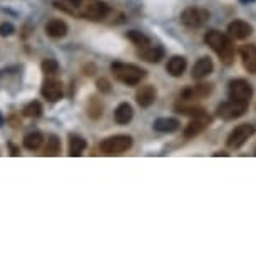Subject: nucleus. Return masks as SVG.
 Wrapping results in <instances>:
<instances>
[{"instance_id":"nucleus-33","label":"nucleus","mask_w":256,"mask_h":256,"mask_svg":"<svg viewBox=\"0 0 256 256\" xmlns=\"http://www.w3.org/2000/svg\"><path fill=\"white\" fill-rule=\"evenodd\" d=\"M241 3H253V2H256V0H240Z\"/></svg>"},{"instance_id":"nucleus-4","label":"nucleus","mask_w":256,"mask_h":256,"mask_svg":"<svg viewBox=\"0 0 256 256\" xmlns=\"http://www.w3.org/2000/svg\"><path fill=\"white\" fill-rule=\"evenodd\" d=\"M133 146V137L127 134H118V136L107 137L101 142V152L105 156H119L126 152Z\"/></svg>"},{"instance_id":"nucleus-28","label":"nucleus","mask_w":256,"mask_h":256,"mask_svg":"<svg viewBox=\"0 0 256 256\" xmlns=\"http://www.w3.org/2000/svg\"><path fill=\"white\" fill-rule=\"evenodd\" d=\"M87 112H89V116L92 119H97L102 116V104L99 101H96V99H92L89 104V107H87Z\"/></svg>"},{"instance_id":"nucleus-31","label":"nucleus","mask_w":256,"mask_h":256,"mask_svg":"<svg viewBox=\"0 0 256 256\" xmlns=\"http://www.w3.org/2000/svg\"><path fill=\"white\" fill-rule=\"evenodd\" d=\"M10 149H12V154H14V156H19V149H17L15 146L10 144Z\"/></svg>"},{"instance_id":"nucleus-24","label":"nucleus","mask_w":256,"mask_h":256,"mask_svg":"<svg viewBox=\"0 0 256 256\" xmlns=\"http://www.w3.org/2000/svg\"><path fill=\"white\" fill-rule=\"evenodd\" d=\"M60 152V139L57 136H50L47 139V146H45V156H57Z\"/></svg>"},{"instance_id":"nucleus-29","label":"nucleus","mask_w":256,"mask_h":256,"mask_svg":"<svg viewBox=\"0 0 256 256\" xmlns=\"http://www.w3.org/2000/svg\"><path fill=\"white\" fill-rule=\"evenodd\" d=\"M14 25L9 24V22H3V24H0V34L3 35V37H7V35H12L14 34Z\"/></svg>"},{"instance_id":"nucleus-21","label":"nucleus","mask_w":256,"mask_h":256,"mask_svg":"<svg viewBox=\"0 0 256 256\" xmlns=\"http://www.w3.org/2000/svg\"><path fill=\"white\" fill-rule=\"evenodd\" d=\"M176 111L184 116H189L191 119L196 118H208L206 111L199 105H188V104H176Z\"/></svg>"},{"instance_id":"nucleus-9","label":"nucleus","mask_w":256,"mask_h":256,"mask_svg":"<svg viewBox=\"0 0 256 256\" xmlns=\"http://www.w3.org/2000/svg\"><path fill=\"white\" fill-rule=\"evenodd\" d=\"M213 92V84H196V86H189L186 87L181 92L182 101H197V99H203Z\"/></svg>"},{"instance_id":"nucleus-3","label":"nucleus","mask_w":256,"mask_h":256,"mask_svg":"<svg viewBox=\"0 0 256 256\" xmlns=\"http://www.w3.org/2000/svg\"><path fill=\"white\" fill-rule=\"evenodd\" d=\"M111 71L114 77L119 82L126 84V86H137L142 79L146 77V71L134 64H122V62H114L111 65Z\"/></svg>"},{"instance_id":"nucleus-22","label":"nucleus","mask_w":256,"mask_h":256,"mask_svg":"<svg viewBox=\"0 0 256 256\" xmlns=\"http://www.w3.org/2000/svg\"><path fill=\"white\" fill-rule=\"evenodd\" d=\"M87 148L86 139H82L80 136H71L69 141V154L71 156H80Z\"/></svg>"},{"instance_id":"nucleus-15","label":"nucleus","mask_w":256,"mask_h":256,"mask_svg":"<svg viewBox=\"0 0 256 256\" xmlns=\"http://www.w3.org/2000/svg\"><path fill=\"white\" fill-rule=\"evenodd\" d=\"M164 54L166 52H164L163 47L161 45H151V44H148V45L142 47V49L139 50V57L146 62H159L164 57Z\"/></svg>"},{"instance_id":"nucleus-18","label":"nucleus","mask_w":256,"mask_h":256,"mask_svg":"<svg viewBox=\"0 0 256 256\" xmlns=\"http://www.w3.org/2000/svg\"><path fill=\"white\" fill-rule=\"evenodd\" d=\"M186 65H188V62H186V59L182 56H173L167 60L166 69L173 77H181L186 71Z\"/></svg>"},{"instance_id":"nucleus-16","label":"nucleus","mask_w":256,"mask_h":256,"mask_svg":"<svg viewBox=\"0 0 256 256\" xmlns=\"http://www.w3.org/2000/svg\"><path fill=\"white\" fill-rule=\"evenodd\" d=\"M211 122V119H210V116L208 118H196V119H193L191 122L186 126V129H184V137H195L197 136V134H201L204 129H206V126Z\"/></svg>"},{"instance_id":"nucleus-5","label":"nucleus","mask_w":256,"mask_h":256,"mask_svg":"<svg viewBox=\"0 0 256 256\" xmlns=\"http://www.w3.org/2000/svg\"><path fill=\"white\" fill-rule=\"evenodd\" d=\"M179 20L188 29H199L201 25H204L210 20V12L206 9H201V7H188L181 12Z\"/></svg>"},{"instance_id":"nucleus-12","label":"nucleus","mask_w":256,"mask_h":256,"mask_svg":"<svg viewBox=\"0 0 256 256\" xmlns=\"http://www.w3.org/2000/svg\"><path fill=\"white\" fill-rule=\"evenodd\" d=\"M42 96L50 102H56L62 97V84L60 80L47 79L42 84Z\"/></svg>"},{"instance_id":"nucleus-2","label":"nucleus","mask_w":256,"mask_h":256,"mask_svg":"<svg viewBox=\"0 0 256 256\" xmlns=\"http://www.w3.org/2000/svg\"><path fill=\"white\" fill-rule=\"evenodd\" d=\"M204 42L214 50V54L221 59L223 64H233V60H235V42L229 35L219 30H210L204 35Z\"/></svg>"},{"instance_id":"nucleus-14","label":"nucleus","mask_w":256,"mask_h":256,"mask_svg":"<svg viewBox=\"0 0 256 256\" xmlns=\"http://www.w3.org/2000/svg\"><path fill=\"white\" fill-rule=\"evenodd\" d=\"M213 69H214V64L210 57H201V59L195 64V67H193V79L201 80V79L208 77V75L213 72Z\"/></svg>"},{"instance_id":"nucleus-17","label":"nucleus","mask_w":256,"mask_h":256,"mask_svg":"<svg viewBox=\"0 0 256 256\" xmlns=\"http://www.w3.org/2000/svg\"><path fill=\"white\" fill-rule=\"evenodd\" d=\"M45 32H47V35L52 39H62L65 34H67V24H65L64 20L52 19L50 22H47Z\"/></svg>"},{"instance_id":"nucleus-8","label":"nucleus","mask_w":256,"mask_h":256,"mask_svg":"<svg viewBox=\"0 0 256 256\" xmlns=\"http://www.w3.org/2000/svg\"><path fill=\"white\" fill-rule=\"evenodd\" d=\"M228 92H229V99H233V101L250 102V99L253 97V87L244 79H233L229 82Z\"/></svg>"},{"instance_id":"nucleus-30","label":"nucleus","mask_w":256,"mask_h":256,"mask_svg":"<svg viewBox=\"0 0 256 256\" xmlns=\"http://www.w3.org/2000/svg\"><path fill=\"white\" fill-rule=\"evenodd\" d=\"M97 89L101 90V92L109 94V92H111V84H109L107 79H99L97 80Z\"/></svg>"},{"instance_id":"nucleus-34","label":"nucleus","mask_w":256,"mask_h":256,"mask_svg":"<svg viewBox=\"0 0 256 256\" xmlns=\"http://www.w3.org/2000/svg\"><path fill=\"white\" fill-rule=\"evenodd\" d=\"M0 124H2V118H0Z\"/></svg>"},{"instance_id":"nucleus-19","label":"nucleus","mask_w":256,"mask_h":256,"mask_svg":"<svg viewBox=\"0 0 256 256\" xmlns=\"http://www.w3.org/2000/svg\"><path fill=\"white\" fill-rule=\"evenodd\" d=\"M154 129L158 133H174V131L179 129V120L174 118H159L154 120Z\"/></svg>"},{"instance_id":"nucleus-10","label":"nucleus","mask_w":256,"mask_h":256,"mask_svg":"<svg viewBox=\"0 0 256 256\" xmlns=\"http://www.w3.org/2000/svg\"><path fill=\"white\" fill-rule=\"evenodd\" d=\"M253 34V25L244 20H233L228 25V35L236 40H244Z\"/></svg>"},{"instance_id":"nucleus-32","label":"nucleus","mask_w":256,"mask_h":256,"mask_svg":"<svg viewBox=\"0 0 256 256\" xmlns=\"http://www.w3.org/2000/svg\"><path fill=\"white\" fill-rule=\"evenodd\" d=\"M214 158H218V156H228V152H214Z\"/></svg>"},{"instance_id":"nucleus-26","label":"nucleus","mask_w":256,"mask_h":256,"mask_svg":"<svg viewBox=\"0 0 256 256\" xmlns=\"http://www.w3.org/2000/svg\"><path fill=\"white\" fill-rule=\"evenodd\" d=\"M24 114L27 116V118H39V116L42 114V104L37 101L29 102L24 107Z\"/></svg>"},{"instance_id":"nucleus-25","label":"nucleus","mask_w":256,"mask_h":256,"mask_svg":"<svg viewBox=\"0 0 256 256\" xmlns=\"http://www.w3.org/2000/svg\"><path fill=\"white\" fill-rule=\"evenodd\" d=\"M127 39L131 40V42L134 44V45H137V47H146L148 44H151L149 42V39L146 37L142 32H139V30H131V32H127Z\"/></svg>"},{"instance_id":"nucleus-20","label":"nucleus","mask_w":256,"mask_h":256,"mask_svg":"<svg viewBox=\"0 0 256 256\" xmlns=\"http://www.w3.org/2000/svg\"><path fill=\"white\" fill-rule=\"evenodd\" d=\"M133 116H134V111H133V107H131V104H127V102L119 104L118 109H116V112H114V119H116V122H118V124L131 122Z\"/></svg>"},{"instance_id":"nucleus-7","label":"nucleus","mask_w":256,"mask_h":256,"mask_svg":"<svg viewBox=\"0 0 256 256\" xmlns=\"http://www.w3.org/2000/svg\"><path fill=\"white\" fill-rule=\"evenodd\" d=\"M255 133H256V129L253 124H240V126H236L235 129L229 133L226 144L231 149H240Z\"/></svg>"},{"instance_id":"nucleus-11","label":"nucleus","mask_w":256,"mask_h":256,"mask_svg":"<svg viewBox=\"0 0 256 256\" xmlns=\"http://www.w3.org/2000/svg\"><path fill=\"white\" fill-rule=\"evenodd\" d=\"M240 56H241V62H243V67L250 74H256V45H253V44H244V45H241Z\"/></svg>"},{"instance_id":"nucleus-6","label":"nucleus","mask_w":256,"mask_h":256,"mask_svg":"<svg viewBox=\"0 0 256 256\" xmlns=\"http://www.w3.org/2000/svg\"><path fill=\"white\" fill-rule=\"evenodd\" d=\"M248 111V102H240V101H226L221 102L216 109V114L219 119L223 120H235Z\"/></svg>"},{"instance_id":"nucleus-13","label":"nucleus","mask_w":256,"mask_h":256,"mask_svg":"<svg viewBox=\"0 0 256 256\" xmlns=\"http://www.w3.org/2000/svg\"><path fill=\"white\" fill-rule=\"evenodd\" d=\"M156 97H158V92H156L154 86H142V87H139L136 92V101L141 107H149V105H152Z\"/></svg>"},{"instance_id":"nucleus-23","label":"nucleus","mask_w":256,"mask_h":256,"mask_svg":"<svg viewBox=\"0 0 256 256\" xmlns=\"http://www.w3.org/2000/svg\"><path fill=\"white\" fill-rule=\"evenodd\" d=\"M44 142V136L40 133H30L24 137V148L29 149V151H37V149L42 146Z\"/></svg>"},{"instance_id":"nucleus-27","label":"nucleus","mask_w":256,"mask_h":256,"mask_svg":"<svg viewBox=\"0 0 256 256\" xmlns=\"http://www.w3.org/2000/svg\"><path fill=\"white\" fill-rule=\"evenodd\" d=\"M42 72L47 75H54L59 72V62L56 59H47L42 62Z\"/></svg>"},{"instance_id":"nucleus-1","label":"nucleus","mask_w":256,"mask_h":256,"mask_svg":"<svg viewBox=\"0 0 256 256\" xmlns=\"http://www.w3.org/2000/svg\"><path fill=\"white\" fill-rule=\"evenodd\" d=\"M56 7L69 15L89 20H104L109 15V7L99 0H59Z\"/></svg>"}]
</instances>
